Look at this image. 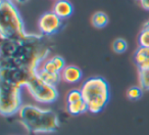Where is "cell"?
I'll list each match as a JSON object with an SVG mask.
<instances>
[{"label": "cell", "mask_w": 149, "mask_h": 135, "mask_svg": "<svg viewBox=\"0 0 149 135\" xmlns=\"http://www.w3.org/2000/svg\"><path fill=\"white\" fill-rule=\"evenodd\" d=\"M0 35L21 43L28 37L25 25L13 0H1L0 2Z\"/></svg>", "instance_id": "3957f363"}, {"label": "cell", "mask_w": 149, "mask_h": 135, "mask_svg": "<svg viewBox=\"0 0 149 135\" xmlns=\"http://www.w3.org/2000/svg\"><path fill=\"white\" fill-rule=\"evenodd\" d=\"M144 90L140 86H132L127 90V97L131 100H137L142 97Z\"/></svg>", "instance_id": "ac0fdd59"}, {"label": "cell", "mask_w": 149, "mask_h": 135, "mask_svg": "<svg viewBox=\"0 0 149 135\" xmlns=\"http://www.w3.org/2000/svg\"><path fill=\"white\" fill-rule=\"evenodd\" d=\"M81 99H83L81 89H72L66 94V104L79 101V100H81Z\"/></svg>", "instance_id": "ffe728a7"}, {"label": "cell", "mask_w": 149, "mask_h": 135, "mask_svg": "<svg viewBox=\"0 0 149 135\" xmlns=\"http://www.w3.org/2000/svg\"><path fill=\"white\" fill-rule=\"evenodd\" d=\"M112 49L116 53H124L128 49V43L125 39L123 38H118L113 41L112 43Z\"/></svg>", "instance_id": "d6986e66"}, {"label": "cell", "mask_w": 149, "mask_h": 135, "mask_svg": "<svg viewBox=\"0 0 149 135\" xmlns=\"http://www.w3.org/2000/svg\"><path fill=\"white\" fill-rule=\"evenodd\" d=\"M49 52V47L42 36L29 34L24 41L19 43L13 57L0 59V68L17 66L36 74L41 62L48 57Z\"/></svg>", "instance_id": "6da1fadb"}, {"label": "cell", "mask_w": 149, "mask_h": 135, "mask_svg": "<svg viewBox=\"0 0 149 135\" xmlns=\"http://www.w3.org/2000/svg\"><path fill=\"white\" fill-rule=\"evenodd\" d=\"M26 88L31 96L40 104H53L58 98V91L56 86L46 83L37 74H34L29 80Z\"/></svg>", "instance_id": "8992f818"}, {"label": "cell", "mask_w": 149, "mask_h": 135, "mask_svg": "<svg viewBox=\"0 0 149 135\" xmlns=\"http://www.w3.org/2000/svg\"><path fill=\"white\" fill-rule=\"evenodd\" d=\"M138 42L140 47H146L149 48V29L148 28H144L141 30L140 34L138 37Z\"/></svg>", "instance_id": "44dd1931"}, {"label": "cell", "mask_w": 149, "mask_h": 135, "mask_svg": "<svg viewBox=\"0 0 149 135\" xmlns=\"http://www.w3.org/2000/svg\"><path fill=\"white\" fill-rule=\"evenodd\" d=\"M61 76V80L64 81L65 83L68 84H74L81 81L82 76H83V72L77 66H66L62 72L60 73Z\"/></svg>", "instance_id": "30bf717a"}, {"label": "cell", "mask_w": 149, "mask_h": 135, "mask_svg": "<svg viewBox=\"0 0 149 135\" xmlns=\"http://www.w3.org/2000/svg\"><path fill=\"white\" fill-rule=\"evenodd\" d=\"M62 26H63V20L56 15L52 10L44 13L38 22L39 30L44 36H52L58 33L61 30Z\"/></svg>", "instance_id": "ba28073f"}, {"label": "cell", "mask_w": 149, "mask_h": 135, "mask_svg": "<svg viewBox=\"0 0 149 135\" xmlns=\"http://www.w3.org/2000/svg\"><path fill=\"white\" fill-rule=\"evenodd\" d=\"M13 1H17V2H19V3H25V2H27L28 0H13Z\"/></svg>", "instance_id": "603a6c76"}, {"label": "cell", "mask_w": 149, "mask_h": 135, "mask_svg": "<svg viewBox=\"0 0 149 135\" xmlns=\"http://www.w3.org/2000/svg\"><path fill=\"white\" fill-rule=\"evenodd\" d=\"M34 74L23 68H0V80L17 85L19 87H26L29 80Z\"/></svg>", "instance_id": "52a82bcc"}, {"label": "cell", "mask_w": 149, "mask_h": 135, "mask_svg": "<svg viewBox=\"0 0 149 135\" xmlns=\"http://www.w3.org/2000/svg\"><path fill=\"white\" fill-rule=\"evenodd\" d=\"M138 79L139 86L143 90H149V66L139 70Z\"/></svg>", "instance_id": "e0dca14e"}, {"label": "cell", "mask_w": 149, "mask_h": 135, "mask_svg": "<svg viewBox=\"0 0 149 135\" xmlns=\"http://www.w3.org/2000/svg\"><path fill=\"white\" fill-rule=\"evenodd\" d=\"M19 43L9 39L1 38V45H0V59H7L11 58L15 54Z\"/></svg>", "instance_id": "7c38bea8"}, {"label": "cell", "mask_w": 149, "mask_h": 135, "mask_svg": "<svg viewBox=\"0 0 149 135\" xmlns=\"http://www.w3.org/2000/svg\"><path fill=\"white\" fill-rule=\"evenodd\" d=\"M36 74H37L43 81H45L46 83L51 84V85H54V86L57 85L60 80H61L60 74L49 73V72H46V71H44V70H38Z\"/></svg>", "instance_id": "9a60e30c"}, {"label": "cell", "mask_w": 149, "mask_h": 135, "mask_svg": "<svg viewBox=\"0 0 149 135\" xmlns=\"http://www.w3.org/2000/svg\"><path fill=\"white\" fill-rule=\"evenodd\" d=\"M23 106L22 87L0 80V113L3 117L19 114Z\"/></svg>", "instance_id": "5b68a950"}, {"label": "cell", "mask_w": 149, "mask_h": 135, "mask_svg": "<svg viewBox=\"0 0 149 135\" xmlns=\"http://www.w3.org/2000/svg\"><path fill=\"white\" fill-rule=\"evenodd\" d=\"M137 1H139V3L143 8L149 10V0H137Z\"/></svg>", "instance_id": "7402d4cb"}, {"label": "cell", "mask_w": 149, "mask_h": 135, "mask_svg": "<svg viewBox=\"0 0 149 135\" xmlns=\"http://www.w3.org/2000/svg\"><path fill=\"white\" fill-rule=\"evenodd\" d=\"M65 66V60L62 56L54 55L44 59L39 66L38 70H44V71L49 72V73L60 74Z\"/></svg>", "instance_id": "9c48e42d"}, {"label": "cell", "mask_w": 149, "mask_h": 135, "mask_svg": "<svg viewBox=\"0 0 149 135\" xmlns=\"http://www.w3.org/2000/svg\"><path fill=\"white\" fill-rule=\"evenodd\" d=\"M91 23L93 27L97 28V29H101L104 28L108 23V17L105 13L103 11H96L91 17Z\"/></svg>", "instance_id": "2e32d148"}, {"label": "cell", "mask_w": 149, "mask_h": 135, "mask_svg": "<svg viewBox=\"0 0 149 135\" xmlns=\"http://www.w3.org/2000/svg\"><path fill=\"white\" fill-rule=\"evenodd\" d=\"M17 115L22 125L31 133H52L59 127L58 116L49 108L25 104Z\"/></svg>", "instance_id": "7a4b0ae2"}, {"label": "cell", "mask_w": 149, "mask_h": 135, "mask_svg": "<svg viewBox=\"0 0 149 135\" xmlns=\"http://www.w3.org/2000/svg\"><path fill=\"white\" fill-rule=\"evenodd\" d=\"M81 92L85 102L87 104L88 112L98 114L107 106L110 98L109 86L104 78H88L84 81L81 87Z\"/></svg>", "instance_id": "277c9868"}, {"label": "cell", "mask_w": 149, "mask_h": 135, "mask_svg": "<svg viewBox=\"0 0 149 135\" xmlns=\"http://www.w3.org/2000/svg\"><path fill=\"white\" fill-rule=\"evenodd\" d=\"M134 62L138 66V70L149 66V48L139 46L134 53Z\"/></svg>", "instance_id": "4fadbf2b"}, {"label": "cell", "mask_w": 149, "mask_h": 135, "mask_svg": "<svg viewBox=\"0 0 149 135\" xmlns=\"http://www.w3.org/2000/svg\"><path fill=\"white\" fill-rule=\"evenodd\" d=\"M52 11L61 20H66L72 15L74 7L68 0H56L53 5Z\"/></svg>", "instance_id": "8fae6325"}, {"label": "cell", "mask_w": 149, "mask_h": 135, "mask_svg": "<svg viewBox=\"0 0 149 135\" xmlns=\"http://www.w3.org/2000/svg\"><path fill=\"white\" fill-rule=\"evenodd\" d=\"M66 108H68V112L70 115H72V116H79V115H82L84 113L88 112L87 104L85 102L84 98L79 100V101L72 102V104H68Z\"/></svg>", "instance_id": "5bb4252c"}]
</instances>
